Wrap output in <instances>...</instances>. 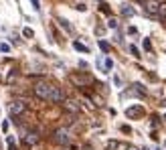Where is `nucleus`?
Returning <instances> with one entry per match:
<instances>
[{"mask_svg": "<svg viewBox=\"0 0 166 150\" xmlns=\"http://www.w3.org/2000/svg\"><path fill=\"white\" fill-rule=\"evenodd\" d=\"M34 95H37V98H41V99H47V102H57V103L65 99L61 87L51 85V83H45V81H41V83H37V85H34Z\"/></svg>", "mask_w": 166, "mask_h": 150, "instance_id": "nucleus-1", "label": "nucleus"}, {"mask_svg": "<svg viewBox=\"0 0 166 150\" xmlns=\"http://www.w3.org/2000/svg\"><path fill=\"white\" fill-rule=\"evenodd\" d=\"M71 130L69 128H57L55 132H53V142L55 144H61V146H67L69 142H71Z\"/></svg>", "mask_w": 166, "mask_h": 150, "instance_id": "nucleus-2", "label": "nucleus"}, {"mask_svg": "<svg viewBox=\"0 0 166 150\" xmlns=\"http://www.w3.org/2000/svg\"><path fill=\"white\" fill-rule=\"evenodd\" d=\"M69 79H71V83L77 85V87H85V85H89V83L93 81L91 75H87V73H73V75H69Z\"/></svg>", "mask_w": 166, "mask_h": 150, "instance_id": "nucleus-3", "label": "nucleus"}, {"mask_svg": "<svg viewBox=\"0 0 166 150\" xmlns=\"http://www.w3.org/2000/svg\"><path fill=\"white\" fill-rule=\"evenodd\" d=\"M160 2L162 0H144V12L148 14V16H156L158 14V8H160Z\"/></svg>", "mask_w": 166, "mask_h": 150, "instance_id": "nucleus-4", "label": "nucleus"}, {"mask_svg": "<svg viewBox=\"0 0 166 150\" xmlns=\"http://www.w3.org/2000/svg\"><path fill=\"white\" fill-rule=\"evenodd\" d=\"M8 110H10V114H12V116H20L22 111L26 110V102H25V99H14V102L10 103Z\"/></svg>", "mask_w": 166, "mask_h": 150, "instance_id": "nucleus-5", "label": "nucleus"}, {"mask_svg": "<svg viewBox=\"0 0 166 150\" xmlns=\"http://www.w3.org/2000/svg\"><path fill=\"white\" fill-rule=\"evenodd\" d=\"M142 114H144V110H142L140 106H134V107H128V110H126V116L128 118H136V116H142Z\"/></svg>", "mask_w": 166, "mask_h": 150, "instance_id": "nucleus-6", "label": "nucleus"}, {"mask_svg": "<svg viewBox=\"0 0 166 150\" xmlns=\"http://www.w3.org/2000/svg\"><path fill=\"white\" fill-rule=\"evenodd\" d=\"M63 107L67 111H79V106H77V102H73V99H63Z\"/></svg>", "mask_w": 166, "mask_h": 150, "instance_id": "nucleus-7", "label": "nucleus"}, {"mask_svg": "<svg viewBox=\"0 0 166 150\" xmlns=\"http://www.w3.org/2000/svg\"><path fill=\"white\" fill-rule=\"evenodd\" d=\"M156 18H158L160 22H166V2H160V8H158Z\"/></svg>", "mask_w": 166, "mask_h": 150, "instance_id": "nucleus-8", "label": "nucleus"}, {"mask_svg": "<svg viewBox=\"0 0 166 150\" xmlns=\"http://www.w3.org/2000/svg\"><path fill=\"white\" fill-rule=\"evenodd\" d=\"M25 142H26V144H30V146L37 144V142H38V134H37V132H29V134L25 136Z\"/></svg>", "mask_w": 166, "mask_h": 150, "instance_id": "nucleus-9", "label": "nucleus"}, {"mask_svg": "<svg viewBox=\"0 0 166 150\" xmlns=\"http://www.w3.org/2000/svg\"><path fill=\"white\" fill-rule=\"evenodd\" d=\"M73 47H75L77 51H81V53H87V51H89V49H87L85 45H81V43H77V41H75V43H73Z\"/></svg>", "mask_w": 166, "mask_h": 150, "instance_id": "nucleus-10", "label": "nucleus"}, {"mask_svg": "<svg viewBox=\"0 0 166 150\" xmlns=\"http://www.w3.org/2000/svg\"><path fill=\"white\" fill-rule=\"evenodd\" d=\"M122 14H123V16H134V10L128 8V6H123V8H122Z\"/></svg>", "mask_w": 166, "mask_h": 150, "instance_id": "nucleus-11", "label": "nucleus"}, {"mask_svg": "<svg viewBox=\"0 0 166 150\" xmlns=\"http://www.w3.org/2000/svg\"><path fill=\"white\" fill-rule=\"evenodd\" d=\"M22 34H25V37H29V39H33V37H34L33 29H22Z\"/></svg>", "mask_w": 166, "mask_h": 150, "instance_id": "nucleus-12", "label": "nucleus"}, {"mask_svg": "<svg viewBox=\"0 0 166 150\" xmlns=\"http://www.w3.org/2000/svg\"><path fill=\"white\" fill-rule=\"evenodd\" d=\"M99 47H101V51H105V53L110 51V45H107L105 41H99Z\"/></svg>", "mask_w": 166, "mask_h": 150, "instance_id": "nucleus-13", "label": "nucleus"}, {"mask_svg": "<svg viewBox=\"0 0 166 150\" xmlns=\"http://www.w3.org/2000/svg\"><path fill=\"white\" fill-rule=\"evenodd\" d=\"M130 51H132V55H134V57H140V51H138L136 45H132V47H130Z\"/></svg>", "mask_w": 166, "mask_h": 150, "instance_id": "nucleus-14", "label": "nucleus"}, {"mask_svg": "<svg viewBox=\"0 0 166 150\" xmlns=\"http://www.w3.org/2000/svg\"><path fill=\"white\" fill-rule=\"evenodd\" d=\"M144 49H146V51H150V49H152V45H150V41H148V39L144 41Z\"/></svg>", "mask_w": 166, "mask_h": 150, "instance_id": "nucleus-15", "label": "nucleus"}, {"mask_svg": "<svg viewBox=\"0 0 166 150\" xmlns=\"http://www.w3.org/2000/svg\"><path fill=\"white\" fill-rule=\"evenodd\" d=\"M105 67L111 69V67H114V61H111V59H105Z\"/></svg>", "mask_w": 166, "mask_h": 150, "instance_id": "nucleus-16", "label": "nucleus"}, {"mask_svg": "<svg viewBox=\"0 0 166 150\" xmlns=\"http://www.w3.org/2000/svg\"><path fill=\"white\" fill-rule=\"evenodd\" d=\"M107 25H110V29H115V26H118V22H115V20H114V18H111V20H110V22H107Z\"/></svg>", "mask_w": 166, "mask_h": 150, "instance_id": "nucleus-17", "label": "nucleus"}, {"mask_svg": "<svg viewBox=\"0 0 166 150\" xmlns=\"http://www.w3.org/2000/svg\"><path fill=\"white\" fill-rule=\"evenodd\" d=\"M128 150H138V148H136V146H128Z\"/></svg>", "mask_w": 166, "mask_h": 150, "instance_id": "nucleus-18", "label": "nucleus"}]
</instances>
